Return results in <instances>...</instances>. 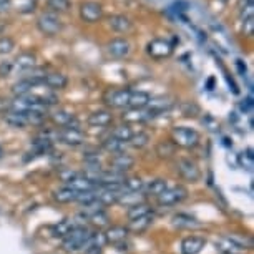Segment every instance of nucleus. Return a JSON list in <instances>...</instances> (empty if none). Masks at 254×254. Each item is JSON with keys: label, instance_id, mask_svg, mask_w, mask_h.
<instances>
[{"label": "nucleus", "instance_id": "nucleus-1", "mask_svg": "<svg viewBox=\"0 0 254 254\" xmlns=\"http://www.w3.org/2000/svg\"><path fill=\"white\" fill-rule=\"evenodd\" d=\"M171 141L180 148H194L199 143V133L190 127H175L171 130Z\"/></svg>", "mask_w": 254, "mask_h": 254}, {"label": "nucleus", "instance_id": "nucleus-2", "mask_svg": "<svg viewBox=\"0 0 254 254\" xmlns=\"http://www.w3.org/2000/svg\"><path fill=\"white\" fill-rule=\"evenodd\" d=\"M90 234H92V231H90L88 228L85 226H73L71 228V231L66 234V236L64 238V241H62V246H64L65 251H80L81 248H83V244L87 243V239L90 238Z\"/></svg>", "mask_w": 254, "mask_h": 254}, {"label": "nucleus", "instance_id": "nucleus-3", "mask_svg": "<svg viewBox=\"0 0 254 254\" xmlns=\"http://www.w3.org/2000/svg\"><path fill=\"white\" fill-rule=\"evenodd\" d=\"M175 47L173 44H170L165 38H155L150 44L146 45V54L155 60H161V59H168L173 54Z\"/></svg>", "mask_w": 254, "mask_h": 254}, {"label": "nucleus", "instance_id": "nucleus-4", "mask_svg": "<svg viewBox=\"0 0 254 254\" xmlns=\"http://www.w3.org/2000/svg\"><path fill=\"white\" fill-rule=\"evenodd\" d=\"M186 198H188V190L185 186H173V188H166L156 199L160 206H173Z\"/></svg>", "mask_w": 254, "mask_h": 254}, {"label": "nucleus", "instance_id": "nucleus-5", "mask_svg": "<svg viewBox=\"0 0 254 254\" xmlns=\"http://www.w3.org/2000/svg\"><path fill=\"white\" fill-rule=\"evenodd\" d=\"M176 171L180 173V176L186 181H191V183H196L201 178V171L198 165L191 160V158H180L176 161Z\"/></svg>", "mask_w": 254, "mask_h": 254}, {"label": "nucleus", "instance_id": "nucleus-6", "mask_svg": "<svg viewBox=\"0 0 254 254\" xmlns=\"http://www.w3.org/2000/svg\"><path fill=\"white\" fill-rule=\"evenodd\" d=\"M37 28L44 33V35L54 37L62 30V22L54 13H42V15L37 18Z\"/></svg>", "mask_w": 254, "mask_h": 254}, {"label": "nucleus", "instance_id": "nucleus-7", "mask_svg": "<svg viewBox=\"0 0 254 254\" xmlns=\"http://www.w3.org/2000/svg\"><path fill=\"white\" fill-rule=\"evenodd\" d=\"M103 17V7L98 2L93 0H87L80 5V18L87 23H95L102 20Z\"/></svg>", "mask_w": 254, "mask_h": 254}, {"label": "nucleus", "instance_id": "nucleus-8", "mask_svg": "<svg viewBox=\"0 0 254 254\" xmlns=\"http://www.w3.org/2000/svg\"><path fill=\"white\" fill-rule=\"evenodd\" d=\"M130 95L131 90L130 88H120V90H112V92H107V95L103 97L105 103L112 108H128V103H130Z\"/></svg>", "mask_w": 254, "mask_h": 254}, {"label": "nucleus", "instance_id": "nucleus-9", "mask_svg": "<svg viewBox=\"0 0 254 254\" xmlns=\"http://www.w3.org/2000/svg\"><path fill=\"white\" fill-rule=\"evenodd\" d=\"M57 136L60 138L62 143H65V145H68V146H78L85 141V133L81 131L78 127L62 128Z\"/></svg>", "mask_w": 254, "mask_h": 254}, {"label": "nucleus", "instance_id": "nucleus-10", "mask_svg": "<svg viewBox=\"0 0 254 254\" xmlns=\"http://www.w3.org/2000/svg\"><path fill=\"white\" fill-rule=\"evenodd\" d=\"M107 52L113 59H125V57L130 55L131 52V44L127 40V38H113L112 42H108L107 45Z\"/></svg>", "mask_w": 254, "mask_h": 254}, {"label": "nucleus", "instance_id": "nucleus-11", "mask_svg": "<svg viewBox=\"0 0 254 254\" xmlns=\"http://www.w3.org/2000/svg\"><path fill=\"white\" fill-rule=\"evenodd\" d=\"M110 166H112L113 171H118V173H127L130 171L133 166H135V158L127 155V153H118L115 155L112 160H110Z\"/></svg>", "mask_w": 254, "mask_h": 254}, {"label": "nucleus", "instance_id": "nucleus-12", "mask_svg": "<svg viewBox=\"0 0 254 254\" xmlns=\"http://www.w3.org/2000/svg\"><path fill=\"white\" fill-rule=\"evenodd\" d=\"M128 231L127 226H122V224H115V226H110L107 231L103 233V238H105V243L108 244H122L125 239L128 238Z\"/></svg>", "mask_w": 254, "mask_h": 254}, {"label": "nucleus", "instance_id": "nucleus-13", "mask_svg": "<svg viewBox=\"0 0 254 254\" xmlns=\"http://www.w3.org/2000/svg\"><path fill=\"white\" fill-rule=\"evenodd\" d=\"M204 244L206 239L203 236H188L181 243V254H199Z\"/></svg>", "mask_w": 254, "mask_h": 254}, {"label": "nucleus", "instance_id": "nucleus-14", "mask_svg": "<svg viewBox=\"0 0 254 254\" xmlns=\"http://www.w3.org/2000/svg\"><path fill=\"white\" fill-rule=\"evenodd\" d=\"M42 85L52 90H64L68 85V78L64 73H49L42 76Z\"/></svg>", "mask_w": 254, "mask_h": 254}, {"label": "nucleus", "instance_id": "nucleus-15", "mask_svg": "<svg viewBox=\"0 0 254 254\" xmlns=\"http://www.w3.org/2000/svg\"><path fill=\"white\" fill-rule=\"evenodd\" d=\"M87 122L90 127H98V128L108 127V125L113 122V115L112 112H108V110H98V112H93L90 115Z\"/></svg>", "mask_w": 254, "mask_h": 254}, {"label": "nucleus", "instance_id": "nucleus-16", "mask_svg": "<svg viewBox=\"0 0 254 254\" xmlns=\"http://www.w3.org/2000/svg\"><path fill=\"white\" fill-rule=\"evenodd\" d=\"M108 25L112 27L115 32L127 33L133 28V22L127 15H112L108 18Z\"/></svg>", "mask_w": 254, "mask_h": 254}, {"label": "nucleus", "instance_id": "nucleus-17", "mask_svg": "<svg viewBox=\"0 0 254 254\" xmlns=\"http://www.w3.org/2000/svg\"><path fill=\"white\" fill-rule=\"evenodd\" d=\"M105 244V238L102 233H92L90 234V238L87 239V243L83 244V251H87L90 254H98L100 251H102Z\"/></svg>", "mask_w": 254, "mask_h": 254}, {"label": "nucleus", "instance_id": "nucleus-18", "mask_svg": "<svg viewBox=\"0 0 254 254\" xmlns=\"http://www.w3.org/2000/svg\"><path fill=\"white\" fill-rule=\"evenodd\" d=\"M150 102H151L150 93H146V92H133V90H131L128 108H131V110H145Z\"/></svg>", "mask_w": 254, "mask_h": 254}, {"label": "nucleus", "instance_id": "nucleus-19", "mask_svg": "<svg viewBox=\"0 0 254 254\" xmlns=\"http://www.w3.org/2000/svg\"><path fill=\"white\" fill-rule=\"evenodd\" d=\"M52 120L59 125L62 128H66V127H76L75 123V115L66 112V110H57V112L52 113Z\"/></svg>", "mask_w": 254, "mask_h": 254}, {"label": "nucleus", "instance_id": "nucleus-20", "mask_svg": "<svg viewBox=\"0 0 254 254\" xmlns=\"http://www.w3.org/2000/svg\"><path fill=\"white\" fill-rule=\"evenodd\" d=\"M153 223V214H145V216L141 218H136V219H131L130 224H128V231H133V233H143L146 231L148 228L151 226Z\"/></svg>", "mask_w": 254, "mask_h": 254}, {"label": "nucleus", "instance_id": "nucleus-21", "mask_svg": "<svg viewBox=\"0 0 254 254\" xmlns=\"http://www.w3.org/2000/svg\"><path fill=\"white\" fill-rule=\"evenodd\" d=\"M166 188H168V181L163 180V178L151 180L146 186H143V190H145L146 196H155V198H158V196H160Z\"/></svg>", "mask_w": 254, "mask_h": 254}, {"label": "nucleus", "instance_id": "nucleus-22", "mask_svg": "<svg viewBox=\"0 0 254 254\" xmlns=\"http://www.w3.org/2000/svg\"><path fill=\"white\" fill-rule=\"evenodd\" d=\"M3 120L13 128H23L28 125L25 113H17V112H12V110H8V112L3 115Z\"/></svg>", "mask_w": 254, "mask_h": 254}, {"label": "nucleus", "instance_id": "nucleus-23", "mask_svg": "<svg viewBox=\"0 0 254 254\" xmlns=\"http://www.w3.org/2000/svg\"><path fill=\"white\" fill-rule=\"evenodd\" d=\"M176 146L173 141H160L156 145V155L160 158H165V160H170V158H173L176 155Z\"/></svg>", "mask_w": 254, "mask_h": 254}, {"label": "nucleus", "instance_id": "nucleus-24", "mask_svg": "<svg viewBox=\"0 0 254 254\" xmlns=\"http://www.w3.org/2000/svg\"><path fill=\"white\" fill-rule=\"evenodd\" d=\"M76 196H78L76 191L68 188V186H64V188L57 190L54 193V199L59 201V203H71V201H76Z\"/></svg>", "mask_w": 254, "mask_h": 254}, {"label": "nucleus", "instance_id": "nucleus-25", "mask_svg": "<svg viewBox=\"0 0 254 254\" xmlns=\"http://www.w3.org/2000/svg\"><path fill=\"white\" fill-rule=\"evenodd\" d=\"M33 87H35V85H33V81L30 78H23L13 85L12 92H13V95H17V97H27V95H30Z\"/></svg>", "mask_w": 254, "mask_h": 254}, {"label": "nucleus", "instance_id": "nucleus-26", "mask_svg": "<svg viewBox=\"0 0 254 254\" xmlns=\"http://www.w3.org/2000/svg\"><path fill=\"white\" fill-rule=\"evenodd\" d=\"M35 64H37V57L35 54H32V52H22L15 59V65L20 66L23 70L32 68V66H35Z\"/></svg>", "mask_w": 254, "mask_h": 254}, {"label": "nucleus", "instance_id": "nucleus-27", "mask_svg": "<svg viewBox=\"0 0 254 254\" xmlns=\"http://www.w3.org/2000/svg\"><path fill=\"white\" fill-rule=\"evenodd\" d=\"M143 186H145L143 180L138 178V176H133V178H127L123 181L122 188L125 193H140V191H143Z\"/></svg>", "mask_w": 254, "mask_h": 254}, {"label": "nucleus", "instance_id": "nucleus-28", "mask_svg": "<svg viewBox=\"0 0 254 254\" xmlns=\"http://www.w3.org/2000/svg\"><path fill=\"white\" fill-rule=\"evenodd\" d=\"M151 213V206L148 204V203H138L135 206H131L130 209H128V219H136V218H141V216H145V214H150Z\"/></svg>", "mask_w": 254, "mask_h": 254}, {"label": "nucleus", "instance_id": "nucleus-29", "mask_svg": "<svg viewBox=\"0 0 254 254\" xmlns=\"http://www.w3.org/2000/svg\"><path fill=\"white\" fill-rule=\"evenodd\" d=\"M75 224L70 221V219H64V221H59L55 224V226H52V234H54L55 238H62L64 239L66 234L71 231V228H73Z\"/></svg>", "mask_w": 254, "mask_h": 254}, {"label": "nucleus", "instance_id": "nucleus-30", "mask_svg": "<svg viewBox=\"0 0 254 254\" xmlns=\"http://www.w3.org/2000/svg\"><path fill=\"white\" fill-rule=\"evenodd\" d=\"M173 223H175V226H178V228H199L201 224L196 221L194 218H191L188 216V214H176V216L173 218Z\"/></svg>", "mask_w": 254, "mask_h": 254}, {"label": "nucleus", "instance_id": "nucleus-31", "mask_svg": "<svg viewBox=\"0 0 254 254\" xmlns=\"http://www.w3.org/2000/svg\"><path fill=\"white\" fill-rule=\"evenodd\" d=\"M103 148L107 150L108 153H112V155H118V153H123L125 150V143L117 140V138L113 136H108L107 140L103 141Z\"/></svg>", "mask_w": 254, "mask_h": 254}, {"label": "nucleus", "instance_id": "nucleus-32", "mask_svg": "<svg viewBox=\"0 0 254 254\" xmlns=\"http://www.w3.org/2000/svg\"><path fill=\"white\" fill-rule=\"evenodd\" d=\"M113 138H117V140L127 143L130 138L133 136V130L130 128V125H120V127H117L112 133Z\"/></svg>", "mask_w": 254, "mask_h": 254}, {"label": "nucleus", "instance_id": "nucleus-33", "mask_svg": "<svg viewBox=\"0 0 254 254\" xmlns=\"http://www.w3.org/2000/svg\"><path fill=\"white\" fill-rule=\"evenodd\" d=\"M216 246L221 249V251H224V254H236V251H239V248L228 236L219 238L216 241Z\"/></svg>", "mask_w": 254, "mask_h": 254}, {"label": "nucleus", "instance_id": "nucleus-34", "mask_svg": "<svg viewBox=\"0 0 254 254\" xmlns=\"http://www.w3.org/2000/svg\"><path fill=\"white\" fill-rule=\"evenodd\" d=\"M148 141H150V136L146 135V133H143V131H140V133H133V136L128 140V143L133 146V148H136V150H141V148H145L146 145H148Z\"/></svg>", "mask_w": 254, "mask_h": 254}, {"label": "nucleus", "instance_id": "nucleus-35", "mask_svg": "<svg viewBox=\"0 0 254 254\" xmlns=\"http://www.w3.org/2000/svg\"><path fill=\"white\" fill-rule=\"evenodd\" d=\"M123 120H127V122H145V120L150 118H148L146 110H130V112L123 115Z\"/></svg>", "mask_w": 254, "mask_h": 254}, {"label": "nucleus", "instance_id": "nucleus-36", "mask_svg": "<svg viewBox=\"0 0 254 254\" xmlns=\"http://www.w3.org/2000/svg\"><path fill=\"white\" fill-rule=\"evenodd\" d=\"M47 3H49V7L55 12H66V10H70V7H71L70 0H47Z\"/></svg>", "mask_w": 254, "mask_h": 254}, {"label": "nucleus", "instance_id": "nucleus-37", "mask_svg": "<svg viewBox=\"0 0 254 254\" xmlns=\"http://www.w3.org/2000/svg\"><path fill=\"white\" fill-rule=\"evenodd\" d=\"M15 49V42L10 37H2L0 38V55H7Z\"/></svg>", "mask_w": 254, "mask_h": 254}, {"label": "nucleus", "instance_id": "nucleus-38", "mask_svg": "<svg viewBox=\"0 0 254 254\" xmlns=\"http://www.w3.org/2000/svg\"><path fill=\"white\" fill-rule=\"evenodd\" d=\"M181 113H183L185 117H188V118L196 117V115L199 113V107H198V105H194V103H191V102H186V103L181 105Z\"/></svg>", "mask_w": 254, "mask_h": 254}, {"label": "nucleus", "instance_id": "nucleus-39", "mask_svg": "<svg viewBox=\"0 0 254 254\" xmlns=\"http://www.w3.org/2000/svg\"><path fill=\"white\" fill-rule=\"evenodd\" d=\"M239 165L244 166L246 170H253V166H254V156H253V151L249 150L246 153H241L239 155Z\"/></svg>", "mask_w": 254, "mask_h": 254}, {"label": "nucleus", "instance_id": "nucleus-40", "mask_svg": "<svg viewBox=\"0 0 254 254\" xmlns=\"http://www.w3.org/2000/svg\"><path fill=\"white\" fill-rule=\"evenodd\" d=\"M90 219H92V223L95 224V226H107L108 224V216L105 211H98V213H95L90 216Z\"/></svg>", "mask_w": 254, "mask_h": 254}, {"label": "nucleus", "instance_id": "nucleus-41", "mask_svg": "<svg viewBox=\"0 0 254 254\" xmlns=\"http://www.w3.org/2000/svg\"><path fill=\"white\" fill-rule=\"evenodd\" d=\"M253 13H254L253 5H246V7L239 8V18H241V22L248 20V18H253Z\"/></svg>", "mask_w": 254, "mask_h": 254}, {"label": "nucleus", "instance_id": "nucleus-42", "mask_svg": "<svg viewBox=\"0 0 254 254\" xmlns=\"http://www.w3.org/2000/svg\"><path fill=\"white\" fill-rule=\"evenodd\" d=\"M12 68H13L12 62H2L0 64V76H8L12 73Z\"/></svg>", "mask_w": 254, "mask_h": 254}, {"label": "nucleus", "instance_id": "nucleus-43", "mask_svg": "<svg viewBox=\"0 0 254 254\" xmlns=\"http://www.w3.org/2000/svg\"><path fill=\"white\" fill-rule=\"evenodd\" d=\"M253 30H254L253 18H248V20H244L243 22V33H244V35H253Z\"/></svg>", "mask_w": 254, "mask_h": 254}, {"label": "nucleus", "instance_id": "nucleus-44", "mask_svg": "<svg viewBox=\"0 0 254 254\" xmlns=\"http://www.w3.org/2000/svg\"><path fill=\"white\" fill-rule=\"evenodd\" d=\"M80 173H76V171H62L60 173V178L62 181H65V183H68V181H71L75 178V176H78Z\"/></svg>", "mask_w": 254, "mask_h": 254}, {"label": "nucleus", "instance_id": "nucleus-45", "mask_svg": "<svg viewBox=\"0 0 254 254\" xmlns=\"http://www.w3.org/2000/svg\"><path fill=\"white\" fill-rule=\"evenodd\" d=\"M246 5H253V0H239V8Z\"/></svg>", "mask_w": 254, "mask_h": 254}, {"label": "nucleus", "instance_id": "nucleus-46", "mask_svg": "<svg viewBox=\"0 0 254 254\" xmlns=\"http://www.w3.org/2000/svg\"><path fill=\"white\" fill-rule=\"evenodd\" d=\"M10 3V0H0V7H7Z\"/></svg>", "mask_w": 254, "mask_h": 254}, {"label": "nucleus", "instance_id": "nucleus-47", "mask_svg": "<svg viewBox=\"0 0 254 254\" xmlns=\"http://www.w3.org/2000/svg\"><path fill=\"white\" fill-rule=\"evenodd\" d=\"M2 155H3V151H2V148H0V158H2Z\"/></svg>", "mask_w": 254, "mask_h": 254}]
</instances>
